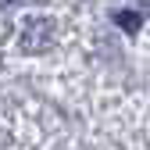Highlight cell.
Segmentation results:
<instances>
[{"instance_id": "cell-1", "label": "cell", "mask_w": 150, "mask_h": 150, "mask_svg": "<svg viewBox=\"0 0 150 150\" xmlns=\"http://www.w3.org/2000/svg\"><path fill=\"white\" fill-rule=\"evenodd\" d=\"M0 4H14V0H0Z\"/></svg>"}]
</instances>
